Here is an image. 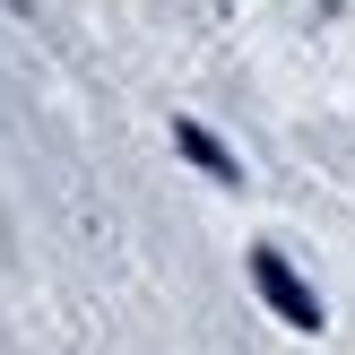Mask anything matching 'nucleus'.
Here are the masks:
<instances>
[{"label":"nucleus","mask_w":355,"mask_h":355,"mask_svg":"<svg viewBox=\"0 0 355 355\" xmlns=\"http://www.w3.org/2000/svg\"><path fill=\"white\" fill-rule=\"evenodd\" d=\"M252 286L277 304V321H286V329H321V295H312V286H304V277H295L277 252H252Z\"/></svg>","instance_id":"nucleus-1"},{"label":"nucleus","mask_w":355,"mask_h":355,"mask_svg":"<svg viewBox=\"0 0 355 355\" xmlns=\"http://www.w3.org/2000/svg\"><path fill=\"white\" fill-rule=\"evenodd\" d=\"M173 148H182V156H191V165H200V173H208V182H225V191H243V165H234V156H225V148H217V139H208V130H200V121H173Z\"/></svg>","instance_id":"nucleus-2"}]
</instances>
